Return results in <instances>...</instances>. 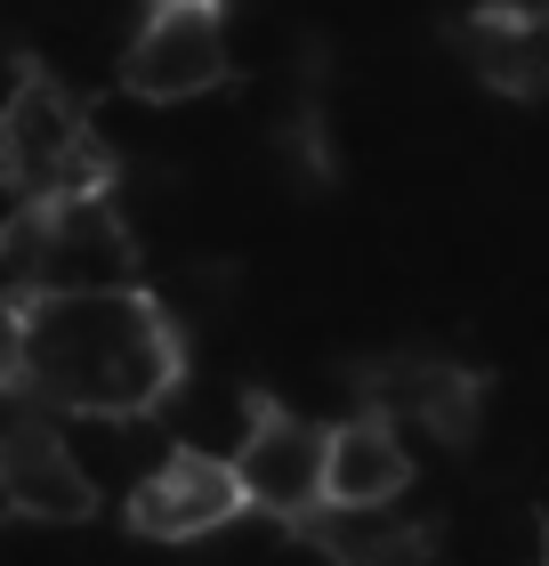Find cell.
Masks as SVG:
<instances>
[{"label": "cell", "instance_id": "6da1fadb", "mask_svg": "<svg viewBox=\"0 0 549 566\" xmlns=\"http://www.w3.org/2000/svg\"><path fill=\"white\" fill-rule=\"evenodd\" d=\"M187 380V324L154 292L33 300L9 324V389L49 421H146Z\"/></svg>", "mask_w": 549, "mask_h": 566}, {"label": "cell", "instance_id": "7a4b0ae2", "mask_svg": "<svg viewBox=\"0 0 549 566\" xmlns=\"http://www.w3.org/2000/svg\"><path fill=\"white\" fill-rule=\"evenodd\" d=\"M0 187L17 195V211H57V202L114 195L106 138L89 130V106L57 73H17L0 90Z\"/></svg>", "mask_w": 549, "mask_h": 566}, {"label": "cell", "instance_id": "3957f363", "mask_svg": "<svg viewBox=\"0 0 549 566\" xmlns=\"http://www.w3.org/2000/svg\"><path fill=\"white\" fill-rule=\"evenodd\" d=\"M234 73V33L226 9H202V0H170L129 24L122 41V90L138 106H194Z\"/></svg>", "mask_w": 549, "mask_h": 566}, {"label": "cell", "instance_id": "277c9868", "mask_svg": "<svg viewBox=\"0 0 549 566\" xmlns=\"http://www.w3.org/2000/svg\"><path fill=\"white\" fill-rule=\"evenodd\" d=\"M324 470H331V421L299 413V405H267L251 429V446L234 453V485L243 510L275 526H307L324 518Z\"/></svg>", "mask_w": 549, "mask_h": 566}, {"label": "cell", "instance_id": "5b68a950", "mask_svg": "<svg viewBox=\"0 0 549 566\" xmlns=\"http://www.w3.org/2000/svg\"><path fill=\"white\" fill-rule=\"evenodd\" d=\"M138 292V235H129L122 202H57L41 211V300H114Z\"/></svg>", "mask_w": 549, "mask_h": 566}, {"label": "cell", "instance_id": "8992f818", "mask_svg": "<svg viewBox=\"0 0 549 566\" xmlns=\"http://www.w3.org/2000/svg\"><path fill=\"white\" fill-rule=\"evenodd\" d=\"M0 510L24 518V526H82L97 510V485H89L82 461H73L65 421L33 413V405L0 429Z\"/></svg>", "mask_w": 549, "mask_h": 566}, {"label": "cell", "instance_id": "52a82bcc", "mask_svg": "<svg viewBox=\"0 0 549 566\" xmlns=\"http://www.w3.org/2000/svg\"><path fill=\"white\" fill-rule=\"evenodd\" d=\"M234 518H251L243 510V485H234L226 461H202V453H170L162 470H154L138 494H129V526L146 534V543H211L226 534Z\"/></svg>", "mask_w": 549, "mask_h": 566}, {"label": "cell", "instance_id": "ba28073f", "mask_svg": "<svg viewBox=\"0 0 549 566\" xmlns=\"http://www.w3.org/2000/svg\"><path fill=\"white\" fill-rule=\"evenodd\" d=\"M412 453L380 413L331 421V470H324V510H397L412 494Z\"/></svg>", "mask_w": 549, "mask_h": 566}, {"label": "cell", "instance_id": "9c48e42d", "mask_svg": "<svg viewBox=\"0 0 549 566\" xmlns=\"http://www.w3.org/2000/svg\"><path fill=\"white\" fill-rule=\"evenodd\" d=\"M461 41L493 90H509V97L549 90V9H493L477 24H461Z\"/></svg>", "mask_w": 549, "mask_h": 566}]
</instances>
